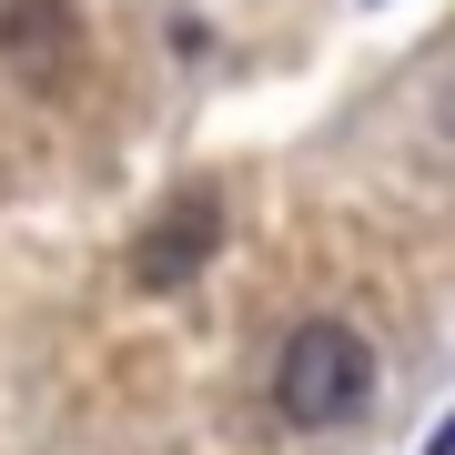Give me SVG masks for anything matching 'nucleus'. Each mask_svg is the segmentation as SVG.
Listing matches in <instances>:
<instances>
[{
  "label": "nucleus",
  "mask_w": 455,
  "mask_h": 455,
  "mask_svg": "<svg viewBox=\"0 0 455 455\" xmlns=\"http://www.w3.org/2000/svg\"><path fill=\"white\" fill-rule=\"evenodd\" d=\"M71 41H82V11L71 0H0V61L51 82V71L71 61Z\"/></svg>",
  "instance_id": "nucleus-3"
},
{
  "label": "nucleus",
  "mask_w": 455,
  "mask_h": 455,
  "mask_svg": "<svg viewBox=\"0 0 455 455\" xmlns=\"http://www.w3.org/2000/svg\"><path fill=\"white\" fill-rule=\"evenodd\" d=\"M374 395V344L344 324V314H314V324L283 334L274 355V415L304 425V435H334V425H355Z\"/></svg>",
  "instance_id": "nucleus-1"
},
{
  "label": "nucleus",
  "mask_w": 455,
  "mask_h": 455,
  "mask_svg": "<svg viewBox=\"0 0 455 455\" xmlns=\"http://www.w3.org/2000/svg\"><path fill=\"white\" fill-rule=\"evenodd\" d=\"M212 253H223V193H212V182H182V193L132 233V293H182Z\"/></svg>",
  "instance_id": "nucleus-2"
}]
</instances>
